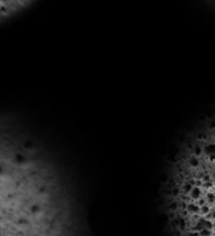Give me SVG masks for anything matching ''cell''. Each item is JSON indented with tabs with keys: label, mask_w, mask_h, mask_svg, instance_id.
<instances>
[{
	"label": "cell",
	"mask_w": 215,
	"mask_h": 236,
	"mask_svg": "<svg viewBox=\"0 0 215 236\" xmlns=\"http://www.w3.org/2000/svg\"><path fill=\"white\" fill-rule=\"evenodd\" d=\"M34 0H0V23L14 16Z\"/></svg>",
	"instance_id": "obj_3"
},
{
	"label": "cell",
	"mask_w": 215,
	"mask_h": 236,
	"mask_svg": "<svg viewBox=\"0 0 215 236\" xmlns=\"http://www.w3.org/2000/svg\"><path fill=\"white\" fill-rule=\"evenodd\" d=\"M162 206L170 236H215V112L189 132L171 159Z\"/></svg>",
	"instance_id": "obj_2"
},
{
	"label": "cell",
	"mask_w": 215,
	"mask_h": 236,
	"mask_svg": "<svg viewBox=\"0 0 215 236\" xmlns=\"http://www.w3.org/2000/svg\"><path fill=\"white\" fill-rule=\"evenodd\" d=\"M0 236H82L69 185L21 134L0 131Z\"/></svg>",
	"instance_id": "obj_1"
}]
</instances>
